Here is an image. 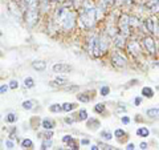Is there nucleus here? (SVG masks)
Here are the masks:
<instances>
[{
	"label": "nucleus",
	"instance_id": "49",
	"mask_svg": "<svg viewBox=\"0 0 159 150\" xmlns=\"http://www.w3.org/2000/svg\"><path fill=\"white\" fill-rule=\"evenodd\" d=\"M90 149H92V150H98V149H100V146H98V145H92Z\"/></svg>",
	"mask_w": 159,
	"mask_h": 150
},
{
	"label": "nucleus",
	"instance_id": "3",
	"mask_svg": "<svg viewBox=\"0 0 159 150\" xmlns=\"http://www.w3.org/2000/svg\"><path fill=\"white\" fill-rule=\"evenodd\" d=\"M74 23H76V16H74V14L72 11H68L66 12L65 17L63 19V21H61V27H63V29L65 31H70L73 27H74Z\"/></svg>",
	"mask_w": 159,
	"mask_h": 150
},
{
	"label": "nucleus",
	"instance_id": "13",
	"mask_svg": "<svg viewBox=\"0 0 159 150\" xmlns=\"http://www.w3.org/2000/svg\"><path fill=\"white\" fill-rule=\"evenodd\" d=\"M98 48H100L101 55H104L106 52V49H108V41H106V39L104 36L98 37Z\"/></svg>",
	"mask_w": 159,
	"mask_h": 150
},
{
	"label": "nucleus",
	"instance_id": "42",
	"mask_svg": "<svg viewBox=\"0 0 159 150\" xmlns=\"http://www.w3.org/2000/svg\"><path fill=\"white\" fill-rule=\"evenodd\" d=\"M141 102H142V97H137V98L134 100V105H135V106L141 105Z\"/></svg>",
	"mask_w": 159,
	"mask_h": 150
},
{
	"label": "nucleus",
	"instance_id": "48",
	"mask_svg": "<svg viewBox=\"0 0 159 150\" xmlns=\"http://www.w3.org/2000/svg\"><path fill=\"white\" fill-rule=\"evenodd\" d=\"M20 2L23 3V6H24V7H28V2H29V0H20Z\"/></svg>",
	"mask_w": 159,
	"mask_h": 150
},
{
	"label": "nucleus",
	"instance_id": "40",
	"mask_svg": "<svg viewBox=\"0 0 159 150\" xmlns=\"http://www.w3.org/2000/svg\"><path fill=\"white\" fill-rule=\"evenodd\" d=\"M64 121H65V123H69V125H72V123L76 121V120H74V118H72V117H66Z\"/></svg>",
	"mask_w": 159,
	"mask_h": 150
},
{
	"label": "nucleus",
	"instance_id": "1",
	"mask_svg": "<svg viewBox=\"0 0 159 150\" xmlns=\"http://www.w3.org/2000/svg\"><path fill=\"white\" fill-rule=\"evenodd\" d=\"M118 27L119 31L123 36H130V16L127 14H122L119 16V20H118Z\"/></svg>",
	"mask_w": 159,
	"mask_h": 150
},
{
	"label": "nucleus",
	"instance_id": "45",
	"mask_svg": "<svg viewBox=\"0 0 159 150\" xmlns=\"http://www.w3.org/2000/svg\"><path fill=\"white\" fill-rule=\"evenodd\" d=\"M81 145H89L90 144V141L89 140H86V138H84V140H81V142H80Z\"/></svg>",
	"mask_w": 159,
	"mask_h": 150
},
{
	"label": "nucleus",
	"instance_id": "38",
	"mask_svg": "<svg viewBox=\"0 0 159 150\" xmlns=\"http://www.w3.org/2000/svg\"><path fill=\"white\" fill-rule=\"evenodd\" d=\"M8 85H0V94H4V93H7V90H8Z\"/></svg>",
	"mask_w": 159,
	"mask_h": 150
},
{
	"label": "nucleus",
	"instance_id": "21",
	"mask_svg": "<svg viewBox=\"0 0 159 150\" xmlns=\"http://www.w3.org/2000/svg\"><path fill=\"white\" fill-rule=\"evenodd\" d=\"M21 148H24V149H32L33 148V142L29 138H25V140L21 141Z\"/></svg>",
	"mask_w": 159,
	"mask_h": 150
},
{
	"label": "nucleus",
	"instance_id": "24",
	"mask_svg": "<svg viewBox=\"0 0 159 150\" xmlns=\"http://www.w3.org/2000/svg\"><path fill=\"white\" fill-rule=\"evenodd\" d=\"M101 138H104L106 141H110L113 138V134H112V131H109V130H102L101 131Z\"/></svg>",
	"mask_w": 159,
	"mask_h": 150
},
{
	"label": "nucleus",
	"instance_id": "7",
	"mask_svg": "<svg viewBox=\"0 0 159 150\" xmlns=\"http://www.w3.org/2000/svg\"><path fill=\"white\" fill-rule=\"evenodd\" d=\"M72 70V67L65 63H57L53 65V72L55 73H68Z\"/></svg>",
	"mask_w": 159,
	"mask_h": 150
},
{
	"label": "nucleus",
	"instance_id": "35",
	"mask_svg": "<svg viewBox=\"0 0 159 150\" xmlns=\"http://www.w3.org/2000/svg\"><path fill=\"white\" fill-rule=\"evenodd\" d=\"M68 146H69L70 149H74V150L80 149V148H78V145H77V142H76V141H74L73 138H72V140H70L69 142H68Z\"/></svg>",
	"mask_w": 159,
	"mask_h": 150
},
{
	"label": "nucleus",
	"instance_id": "27",
	"mask_svg": "<svg viewBox=\"0 0 159 150\" xmlns=\"http://www.w3.org/2000/svg\"><path fill=\"white\" fill-rule=\"evenodd\" d=\"M77 100L81 101V102H89V101H90L89 96H88L86 93H80V94H77Z\"/></svg>",
	"mask_w": 159,
	"mask_h": 150
},
{
	"label": "nucleus",
	"instance_id": "2",
	"mask_svg": "<svg viewBox=\"0 0 159 150\" xmlns=\"http://www.w3.org/2000/svg\"><path fill=\"white\" fill-rule=\"evenodd\" d=\"M24 20L28 27H33L39 21V10H26L24 15Z\"/></svg>",
	"mask_w": 159,
	"mask_h": 150
},
{
	"label": "nucleus",
	"instance_id": "18",
	"mask_svg": "<svg viewBox=\"0 0 159 150\" xmlns=\"http://www.w3.org/2000/svg\"><path fill=\"white\" fill-rule=\"evenodd\" d=\"M76 108H77V105L74 102H65V104H63V110H64V112H72V110L76 109Z\"/></svg>",
	"mask_w": 159,
	"mask_h": 150
},
{
	"label": "nucleus",
	"instance_id": "37",
	"mask_svg": "<svg viewBox=\"0 0 159 150\" xmlns=\"http://www.w3.org/2000/svg\"><path fill=\"white\" fill-rule=\"evenodd\" d=\"M6 146H7V149H13V148H15V145H13V142H12L11 138L6 141Z\"/></svg>",
	"mask_w": 159,
	"mask_h": 150
},
{
	"label": "nucleus",
	"instance_id": "32",
	"mask_svg": "<svg viewBox=\"0 0 159 150\" xmlns=\"http://www.w3.org/2000/svg\"><path fill=\"white\" fill-rule=\"evenodd\" d=\"M125 135H126V133H125L123 129H117L116 131H114V137H117V138H123Z\"/></svg>",
	"mask_w": 159,
	"mask_h": 150
},
{
	"label": "nucleus",
	"instance_id": "11",
	"mask_svg": "<svg viewBox=\"0 0 159 150\" xmlns=\"http://www.w3.org/2000/svg\"><path fill=\"white\" fill-rule=\"evenodd\" d=\"M8 8H10V11L12 12L15 16H20L21 15V10H20V7L17 6V4L13 2V0H11L10 3H8Z\"/></svg>",
	"mask_w": 159,
	"mask_h": 150
},
{
	"label": "nucleus",
	"instance_id": "28",
	"mask_svg": "<svg viewBox=\"0 0 159 150\" xmlns=\"http://www.w3.org/2000/svg\"><path fill=\"white\" fill-rule=\"evenodd\" d=\"M49 110L52 113H60L61 110H63V106L59 105V104H53V105H51V106H49Z\"/></svg>",
	"mask_w": 159,
	"mask_h": 150
},
{
	"label": "nucleus",
	"instance_id": "25",
	"mask_svg": "<svg viewBox=\"0 0 159 150\" xmlns=\"http://www.w3.org/2000/svg\"><path fill=\"white\" fill-rule=\"evenodd\" d=\"M130 52L134 55H138L139 53V49H138V44H137V41H131L130 43Z\"/></svg>",
	"mask_w": 159,
	"mask_h": 150
},
{
	"label": "nucleus",
	"instance_id": "4",
	"mask_svg": "<svg viewBox=\"0 0 159 150\" xmlns=\"http://www.w3.org/2000/svg\"><path fill=\"white\" fill-rule=\"evenodd\" d=\"M145 27H146V29H147L150 33L157 35V33L159 32L158 19H157V17H149V19H146V21H145Z\"/></svg>",
	"mask_w": 159,
	"mask_h": 150
},
{
	"label": "nucleus",
	"instance_id": "51",
	"mask_svg": "<svg viewBox=\"0 0 159 150\" xmlns=\"http://www.w3.org/2000/svg\"><path fill=\"white\" fill-rule=\"evenodd\" d=\"M53 2H57V0H53Z\"/></svg>",
	"mask_w": 159,
	"mask_h": 150
},
{
	"label": "nucleus",
	"instance_id": "9",
	"mask_svg": "<svg viewBox=\"0 0 159 150\" xmlns=\"http://www.w3.org/2000/svg\"><path fill=\"white\" fill-rule=\"evenodd\" d=\"M68 82L69 81H68V78H66V77L59 76V77H56L53 81H51L49 84H51V86H65Z\"/></svg>",
	"mask_w": 159,
	"mask_h": 150
},
{
	"label": "nucleus",
	"instance_id": "30",
	"mask_svg": "<svg viewBox=\"0 0 159 150\" xmlns=\"http://www.w3.org/2000/svg\"><path fill=\"white\" fill-rule=\"evenodd\" d=\"M52 146V141H51V138H45V141H43V144H41V148L40 149H43V150H47V149H49Z\"/></svg>",
	"mask_w": 159,
	"mask_h": 150
},
{
	"label": "nucleus",
	"instance_id": "23",
	"mask_svg": "<svg viewBox=\"0 0 159 150\" xmlns=\"http://www.w3.org/2000/svg\"><path fill=\"white\" fill-rule=\"evenodd\" d=\"M24 86L26 88V89H31V88L35 86V80L32 77H26L24 80Z\"/></svg>",
	"mask_w": 159,
	"mask_h": 150
},
{
	"label": "nucleus",
	"instance_id": "43",
	"mask_svg": "<svg viewBox=\"0 0 159 150\" xmlns=\"http://www.w3.org/2000/svg\"><path fill=\"white\" fill-rule=\"evenodd\" d=\"M70 140H72V137H70V135H64L63 137V142H65V144H68Z\"/></svg>",
	"mask_w": 159,
	"mask_h": 150
},
{
	"label": "nucleus",
	"instance_id": "44",
	"mask_svg": "<svg viewBox=\"0 0 159 150\" xmlns=\"http://www.w3.org/2000/svg\"><path fill=\"white\" fill-rule=\"evenodd\" d=\"M147 146H149V145H147V142H141V145H139V148L142 149V150L147 149Z\"/></svg>",
	"mask_w": 159,
	"mask_h": 150
},
{
	"label": "nucleus",
	"instance_id": "19",
	"mask_svg": "<svg viewBox=\"0 0 159 150\" xmlns=\"http://www.w3.org/2000/svg\"><path fill=\"white\" fill-rule=\"evenodd\" d=\"M35 104H36L35 101H32V100H26V101H24V102L21 104V105H23V108H24L25 110H32V109L35 108Z\"/></svg>",
	"mask_w": 159,
	"mask_h": 150
},
{
	"label": "nucleus",
	"instance_id": "50",
	"mask_svg": "<svg viewBox=\"0 0 159 150\" xmlns=\"http://www.w3.org/2000/svg\"><path fill=\"white\" fill-rule=\"evenodd\" d=\"M0 120H2V116H0Z\"/></svg>",
	"mask_w": 159,
	"mask_h": 150
},
{
	"label": "nucleus",
	"instance_id": "41",
	"mask_svg": "<svg viewBox=\"0 0 159 150\" xmlns=\"http://www.w3.org/2000/svg\"><path fill=\"white\" fill-rule=\"evenodd\" d=\"M129 122H130V118L127 117V116H123L122 117V123H123V125H127Z\"/></svg>",
	"mask_w": 159,
	"mask_h": 150
},
{
	"label": "nucleus",
	"instance_id": "31",
	"mask_svg": "<svg viewBox=\"0 0 159 150\" xmlns=\"http://www.w3.org/2000/svg\"><path fill=\"white\" fill-rule=\"evenodd\" d=\"M94 112L96 113H104L105 112V104H97L94 106Z\"/></svg>",
	"mask_w": 159,
	"mask_h": 150
},
{
	"label": "nucleus",
	"instance_id": "10",
	"mask_svg": "<svg viewBox=\"0 0 159 150\" xmlns=\"http://www.w3.org/2000/svg\"><path fill=\"white\" fill-rule=\"evenodd\" d=\"M32 68L35 70H37V72H43V70L47 69V63L43 60H36L32 63Z\"/></svg>",
	"mask_w": 159,
	"mask_h": 150
},
{
	"label": "nucleus",
	"instance_id": "52",
	"mask_svg": "<svg viewBox=\"0 0 159 150\" xmlns=\"http://www.w3.org/2000/svg\"><path fill=\"white\" fill-rule=\"evenodd\" d=\"M0 35H2V32H0Z\"/></svg>",
	"mask_w": 159,
	"mask_h": 150
},
{
	"label": "nucleus",
	"instance_id": "26",
	"mask_svg": "<svg viewBox=\"0 0 159 150\" xmlns=\"http://www.w3.org/2000/svg\"><path fill=\"white\" fill-rule=\"evenodd\" d=\"M141 25H142V23L137 17L130 16V27H141Z\"/></svg>",
	"mask_w": 159,
	"mask_h": 150
},
{
	"label": "nucleus",
	"instance_id": "36",
	"mask_svg": "<svg viewBox=\"0 0 159 150\" xmlns=\"http://www.w3.org/2000/svg\"><path fill=\"white\" fill-rule=\"evenodd\" d=\"M11 88V89H17L19 88V81L17 80H11V82H10V85H8Z\"/></svg>",
	"mask_w": 159,
	"mask_h": 150
},
{
	"label": "nucleus",
	"instance_id": "5",
	"mask_svg": "<svg viewBox=\"0 0 159 150\" xmlns=\"http://www.w3.org/2000/svg\"><path fill=\"white\" fill-rule=\"evenodd\" d=\"M143 45H145L146 51H147L150 55H155L157 53V44H155L154 37H151V36L143 37Z\"/></svg>",
	"mask_w": 159,
	"mask_h": 150
},
{
	"label": "nucleus",
	"instance_id": "20",
	"mask_svg": "<svg viewBox=\"0 0 159 150\" xmlns=\"http://www.w3.org/2000/svg\"><path fill=\"white\" fill-rule=\"evenodd\" d=\"M137 134H138L139 137H149L150 131H149V129H147V127L142 126V127H139V129L137 130Z\"/></svg>",
	"mask_w": 159,
	"mask_h": 150
},
{
	"label": "nucleus",
	"instance_id": "47",
	"mask_svg": "<svg viewBox=\"0 0 159 150\" xmlns=\"http://www.w3.org/2000/svg\"><path fill=\"white\" fill-rule=\"evenodd\" d=\"M126 149H127V150H134V149H135V145H134V144H129V145L126 146Z\"/></svg>",
	"mask_w": 159,
	"mask_h": 150
},
{
	"label": "nucleus",
	"instance_id": "17",
	"mask_svg": "<svg viewBox=\"0 0 159 150\" xmlns=\"http://www.w3.org/2000/svg\"><path fill=\"white\" fill-rule=\"evenodd\" d=\"M142 94L145 97H147V98H151V97L154 96V90H153V88H150V86H145L143 89H142Z\"/></svg>",
	"mask_w": 159,
	"mask_h": 150
},
{
	"label": "nucleus",
	"instance_id": "46",
	"mask_svg": "<svg viewBox=\"0 0 159 150\" xmlns=\"http://www.w3.org/2000/svg\"><path fill=\"white\" fill-rule=\"evenodd\" d=\"M98 146H100V149H112V146H109V145H104V144H100Z\"/></svg>",
	"mask_w": 159,
	"mask_h": 150
},
{
	"label": "nucleus",
	"instance_id": "22",
	"mask_svg": "<svg viewBox=\"0 0 159 150\" xmlns=\"http://www.w3.org/2000/svg\"><path fill=\"white\" fill-rule=\"evenodd\" d=\"M17 121V116L15 113H8L7 116H6V122L8 123H13V122H16Z\"/></svg>",
	"mask_w": 159,
	"mask_h": 150
},
{
	"label": "nucleus",
	"instance_id": "8",
	"mask_svg": "<svg viewBox=\"0 0 159 150\" xmlns=\"http://www.w3.org/2000/svg\"><path fill=\"white\" fill-rule=\"evenodd\" d=\"M114 45H116L118 49H123V48L126 47V36H123V35H116L114 36Z\"/></svg>",
	"mask_w": 159,
	"mask_h": 150
},
{
	"label": "nucleus",
	"instance_id": "6",
	"mask_svg": "<svg viewBox=\"0 0 159 150\" xmlns=\"http://www.w3.org/2000/svg\"><path fill=\"white\" fill-rule=\"evenodd\" d=\"M112 63L116 65V67H119V68H125L127 65L126 59H125V57H122V55L117 53V52L112 55Z\"/></svg>",
	"mask_w": 159,
	"mask_h": 150
},
{
	"label": "nucleus",
	"instance_id": "12",
	"mask_svg": "<svg viewBox=\"0 0 159 150\" xmlns=\"http://www.w3.org/2000/svg\"><path fill=\"white\" fill-rule=\"evenodd\" d=\"M41 126L44 127L45 130H51V129H53V127L56 126V123H55V121L52 120V118H44L43 120V122H41Z\"/></svg>",
	"mask_w": 159,
	"mask_h": 150
},
{
	"label": "nucleus",
	"instance_id": "15",
	"mask_svg": "<svg viewBox=\"0 0 159 150\" xmlns=\"http://www.w3.org/2000/svg\"><path fill=\"white\" fill-rule=\"evenodd\" d=\"M98 126H100V121L98 120H96V118H90V120H88V127L92 130H96V129H98Z\"/></svg>",
	"mask_w": 159,
	"mask_h": 150
},
{
	"label": "nucleus",
	"instance_id": "16",
	"mask_svg": "<svg viewBox=\"0 0 159 150\" xmlns=\"http://www.w3.org/2000/svg\"><path fill=\"white\" fill-rule=\"evenodd\" d=\"M76 120L77 121H86L88 120V112H86V110L85 109H81V110H80V112L76 114Z\"/></svg>",
	"mask_w": 159,
	"mask_h": 150
},
{
	"label": "nucleus",
	"instance_id": "39",
	"mask_svg": "<svg viewBox=\"0 0 159 150\" xmlns=\"http://www.w3.org/2000/svg\"><path fill=\"white\" fill-rule=\"evenodd\" d=\"M44 137H45V138L48 140V138H52L53 137V133H52V129L51 130H48V131H45V133H44Z\"/></svg>",
	"mask_w": 159,
	"mask_h": 150
},
{
	"label": "nucleus",
	"instance_id": "29",
	"mask_svg": "<svg viewBox=\"0 0 159 150\" xmlns=\"http://www.w3.org/2000/svg\"><path fill=\"white\" fill-rule=\"evenodd\" d=\"M28 10H39V3L37 0H29L28 2Z\"/></svg>",
	"mask_w": 159,
	"mask_h": 150
},
{
	"label": "nucleus",
	"instance_id": "33",
	"mask_svg": "<svg viewBox=\"0 0 159 150\" xmlns=\"http://www.w3.org/2000/svg\"><path fill=\"white\" fill-rule=\"evenodd\" d=\"M101 3H102V8H106V7L113 6L116 3V0H101Z\"/></svg>",
	"mask_w": 159,
	"mask_h": 150
},
{
	"label": "nucleus",
	"instance_id": "34",
	"mask_svg": "<svg viewBox=\"0 0 159 150\" xmlns=\"http://www.w3.org/2000/svg\"><path fill=\"white\" fill-rule=\"evenodd\" d=\"M100 93H101V96H108L109 93H110V88L109 86H102V88H101V89H100Z\"/></svg>",
	"mask_w": 159,
	"mask_h": 150
},
{
	"label": "nucleus",
	"instance_id": "14",
	"mask_svg": "<svg viewBox=\"0 0 159 150\" xmlns=\"http://www.w3.org/2000/svg\"><path fill=\"white\" fill-rule=\"evenodd\" d=\"M146 116L149 118H159V109L158 108H151L146 112Z\"/></svg>",
	"mask_w": 159,
	"mask_h": 150
}]
</instances>
